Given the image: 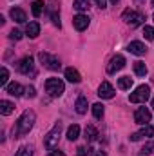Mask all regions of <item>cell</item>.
<instances>
[{
  "label": "cell",
  "mask_w": 154,
  "mask_h": 156,
  "mask_svg": "<svg viewBox=\"0 0 154 156\" xmlns=\"http://www.w3.org/2000/svg\"><path fill=\"white\" fill-rule=\"evenodd\" d=\"M26 93H27V96H29V98H35V94H37V93H35V87H27V89H26Z\"/></svg>",
  "instance_id": "836d02e7"
},
{
  "label": "cell",
  "mask_w": 154,
  "mask_h": 156,
  "mask_svg": "<svg viewBox=\"0 0 154 156\" xmlns=\"http://www.w3.org/2000/svg\"><path fill=\"white\" fill-rule=\"evenodd\" d=\"M15 156H33V147L31 145H22Z\"/></svg>",
  "instance_id": "d4e9b609"
},
{
  "label": "cell",
  "mask_w": 154,
  "mask_h": 156,
  "mask_svg": "<svg viewBox=\"0 0 154 156\" xmlns=\"http://www.w3.org/2000/svg\"><path fill=\"white\" fill-rule=\"evenodd\" d=\"M134 73H136L138 76H145V75H147V66H145V62H142V60L134 62Z\"/></svg>",
  "instance_id": "cb8c5ba5"
},
{
  "label": "cell",
  "mask_w": 154,
  "mask_h": 156,
  "mask_svg": "<svg viewBox=\"0 0 154 156\" xmlns=\"http://www.w3.org/2000/svg\"><path fill=\"white\" fill-rule=\"evenodd\" d=\"M123 67H125V58H123L121 55H116V56L111 58V62H109V66H107V73H109V75H114V73H118V71L123 69Z\"/></svg>",
  "instance_id": "ba28073f"
},
{
  "label": "cell",
  "mask_w": 154,
  "mask_h": 156,
  "mask_svg": "<svg viewBox=\"0 0 154 156\" xmlns=\"http://www.w3.org/2000/svg\"><path fill=\"white\" fill-rule=\"evenodd\" d=\"M13 111H15V104H13V102H9V100H2V102H0V113H2L4 116L11 115Z\"/></svg>",
  "instance_id": "d6986e66"
},
{
  "label": "cell",
  "mask_w": 154,
  "mask_h": 156,
  "mask_svg": "<svg viewBox=\"0 0 154 156\" xmlns=\"http://www.w3.org/2000/svg\"><path fill=\"white\" fill-rule=\"evenodd\" d=\"M18 71L22 75H35V60L31 56H24L20 62H18Z\"/></svg>",
  "instance_id": "52a82bcc"
},
{
  "label": "cell",
  "mask_w": 154,
  "mask_h": 156,
  "mask_svg": "<svg viewBox=\"0 0 154 156\" xmlns=\"http://www.w3.org/2000/svg\"><path fill=\"white\" fill-rule=\"evenodd\" d=\"M5 93L7 94H11V96H22L24 94V87L20 85V83H16V82H13V83H7L5 85Z\"/></svg>",
  "instance_id": "4fadbf2b"
},
{
  "label": "cell",
  "mask_w": 154,
  "mask_h": 156,
  "mask_svg": "<svg viewBox=\"0 0 154 156\" xmlns=\"http://www.w3.org/2000/svg\"><path fill=\"white\" fill-rule=\"evenodd\" d=\"M134 122L140 123V125H147L151 122V111L147 107H138L136 113H134Z\"/></svg>",
  "instance_id": "9c48e42d"
},
{
  "label": "cell",
  "mask_w": 154,
  "mask_h": 156,
  "mask_svg": "<svg viewBox=\"0 0 154 156\" xmlns=\"http://www.w3.org/2000/svg\"><path fill=\"white\" fill-rule=\"evenodd\" d=\"M96 138H98L96 127H94V125H87V127H85V140H87V142H94Z\"/></svg>",
  "instance_id": "44dd1931"
},
{
  "label": "cell",
  "mask_w": 154,
  "mask_h": 156,
  "mask_svg": "<svg viewBox=\"0 0 154 156\" xmlns=\"http://www.w3.org/2000/svg\"><path fill=\"white\" fill-rule=\"evenodd\" d=\"M118 87H120V89H123V91L131 89V87H132V78H131V76H121V78H118Z\"/></svg>",
  "instance_id": "603a6c76"
},
{
  "label": "cell",
  "mask_w": 154,
  "mask_h": 156,
  "mask_svg": "<svg viewBox=\"0 0 154 156\" xmlns=\"http://www.w3.org/2000/svg\"><path fill=\"white\" fill-rule=\"evenodd\" d=\"M73 5L78 11H85V9H89V0H75Z\"/></svg>",
  "instance_id": "4316f807"
},
{
  "label": "cell",
  "mask_w": 154,
  "mask_h": 156,
  "mask_svg": "<svg viewBox=\"0 0 154 156\" xmlns=\"http://www.w3.org/2000/svg\"><path fill=\"white\" fill-rule=\"evenodd\" d=\"M136 2H140V4H142V2H145V0H136Z\"/></svg>",
  "instance_id": "f35d334b"
},
{
  "label": "cell",
  "mask_w": 154,
  "mask_h": 156,
  "mask_svg": "<svg viewBox=\"0 0 154 156\" xmlns=\"http://www.w3.org/2000/svg\"><path fill=\"white\" fill-rule=\"evenodd\" d=\"M138 134H140V138H142V136H147V138H149V136H154V127L152 125H145Z\"/></svg>",
  "instance_id": "83f0119b"
},
{
  "label": "cell",
  "mask_w": 154,
  "mask_h": 156,
  "mask_svg": "<svg viewBox=\"0 0 154 156\" xmlns=\"http://www.w3.org/2000/svg\"><path fill=\"white\" fill-rule=\"evenodd\" d=\"M9 38H13V40H20V38H22V33H20L18 29H13V31L9 33Z\"/></svg>",
  "instance_id": "d6a6232c"
},
{
  "label": "cell",
  "mask_w": 154,
  "mask_h": 156,
  "mask_svg": "<svg viewBox=\"0 0 154 156\" xmlns=\"http://www.w3.org/2000/svg\"><path fill=\"white\" fill-rule=\"evenodd\" d=\"M38 60L44 64V67H47V69H51V71H58L60 69V60L56 58V56H53V55H49V53H38Z\"/></svg>",
  "instance_id": "8992f818"
},
{
  "label": "cell",
  "mask_w": 154,
  "mask_h": 156,
  "mask_svg": "<svg viewBox=\"0 0 154 156\" xmlns=\"http://www.w3.org/2000/svg\"><path fill=\"white\" fill-rule=\"evenodd\" d=\"M123 20H125V24H129L131 27H138V26L143 24L145 15H143V13H138V11H132V9H125V11H123Z\"/></svg>",
  "instance_id": "5b68a950"
},
{
  "label": "cell",
  "mask_w": 154,
  "mask_h": 156,
  "mask_svg": "<svg viewBox=\"0 0 154 156\" xmlns=\"http://www.w3.org/2000/svg\"><path fill=\"white\" fill-rule=\"evenodd\" d=\"M151 153H154V144H147V145L142 149V154H151Z\"/></svg>",
  "instance_id": "1f68e13d"
},
{
  "label": "cell",
  "mask_w": 154,
  "mask_h": 156,
  "mask_svg": "<svg viewBox=\"0 0 154 156\" xmlns=\"http://www.w3.org/2000/svg\"><path fill=\"white\" fill-rule=\"evenodd\" d=\"M127 51L129 53H132V55H138V56H142V55H145L147 53V47H145V44H142V42H131L129 45H127Z\"/></svg>",
  "instance_id": "7c38bea8"
},
{
  "label": "cell",
  "mask_w": 154,
  "mask_h": 156,
  "mask_svg": "<svg viewBox=\"0 0 154 156\" xmlns=\"http://www.w3.org/2000/svg\"><path fill=\"white\" fill-rule=\"evenodd\" d=\"M151 105H152V109H154V98H152V104H151Z\"/></svg>",
  "instance_id": "ab89813d"
},
{
  "label": "cell",
  "mask_w": 154,
  "mask_h": 156,
  "mask_svg": "<svg viewBox=\"0 0 154 156\" xmlns=\"http://www.w3.org/2000/svg\"><path fill=\"white\" fill-rule=\"evenodd\" d=\"M94 2H96L102 9H103V7H107V0H94Z\"/></svg>",
  "instance_id": "e575fe53"
},
{
  "label": "cell",
  "mask_w": 154,
  "mask_h": 156,
  "mask_svg": "<svg viewBox=\"0 0 154 156\" xmlns=\"http://www.w3.org/2000/svg\"><path fill=\"white\" fill-rule=\"evenodd\" d=\"M96 156H105V153H102V151H98V153H96Z\"/></svg>",
  "instance_id": "8d00e7d4"
},
{
  "label": "cell",
  "mask_w": 154,
  "mask_h": 156,
  "mask_svg": "<svg viewBox=\"0 0 154 156\" xmlns=\"http://www.w3.org/2000/svg\"><path fill=\"white\" fill-rule=\"evenodd\" d=\"M76 153H78V156H94L91 147H78Z\"/></svg>",
  "instance_id": "4dcf8cb0"
},
{
  "label": "cell",
  "mask_w": 154,
  "mask_h": 156,
  "mask_svg": "<svg viewBox=\"0 0 154 156\" xmlns=\"http://www.w3.org/2000/svg\"><path fill=\"white\" fill-rule=\"evenodd\" d=\"M7 80H9V71H7V67H2V71H0V85H7Z\"/></svg>",
  "instance_id": "f1b7e54d"
},
{
  "label": "cell",
  "mask_w": 154,
  "mask_h": 156,
  "mask_svg": "<svg viewBox=\"0 0 154 156\" xmlns=\"http://www.w3.org/2000/svg\"><path fill=\"white\" fill-rule=\"evenodd\" d=\"M45 91L51 94V96H62L64 94V91H65V85H64V82L60 80V78H47V82H45Z\"/></svg>",
  "instance_id": "277c9868"
},
{
  "label": "cell",
  "mask_w": 154,
  "mask_h": 156,
  "mask_svg": "<svg viewBox=\"0 0 154 156\" xmlns=\"http://www.w3.org/2000/svg\"><path fill=\"white\" fill-rule=\"evenodd\" d=\"M47 156H65V154H64L62 151H51V153H49Z\"/></svg>",
  "instance_id": "d590c367"
},
{
  "label": "cell",
  "mask_w": 154,
  "mask_h": 156,
  "mask_svg": "<svg viewBox=\"0 0 154 156\" xmlns=\"http://www.w3.org/2000/svg\"><path fill=\"white\" fill-rule=\"evenodd\" d=\"M149 98H151V87L143 83V85L136 87V89H134V93H131L129 102H132V104H145Z\"/></svg>",
  "instance_id": "7a4b0ae2"
},
{
  "label": "cell",
  "mask_w": 154,
  "mask_h": 156,
  "mask_svg": "<svg viewBox=\"0 0 154 156\" xmlns=\"http://www.w3.org/2000/svg\"><path fill=\"white\" fill-rule=\"evenodd\" d=\"M44 9H45V4H44V0H35V2H33V5H31L33 16H37V18H38L40 15L44 13Z\"/></svg>",
  "instance_id": "ffe728a7"
},
{
  "label": "cell",
  "mask_w": 154,
  "mask_h": 156,
  "mask_svg": "<svg viewBox=\"0 0 154 156\" xmlns=\"http://www.w3.org/2000/svg\"><path fill=\"white\" fill-rule=\"evenodd\" d=\"M152 5H154V0H152Z\"/></svg>",
  "instance_id": "60d3db41"
},
{
  "label": "cell",
  "mask_w": 154,
  "mask_h": 156,
  "mask_svg": "<svg viewBox=\"0 0 154 156\" xmlns=\"http://www.w3.org/2000/svg\"><path fill=\"white\" fill-rule=\"evenodd\" d=\"M75 107H76V113H78V115H85V113H87V107H89L87 98H85V96H78Z\"/></svg>",
  "instance_id": "ac0fdd59"
},
{
  "label": "cell",
  "mask_w": 154,
  "mask_h": 156,
  "mask_svg": "<svg viewBox=\"0 0 154 156\" xmlns=\"http://www.w3.org/2000/svg\"><path fill=\"white\" fill-rule=\"evenodd\" d=\"M26 35H27L29 38H37L40 35V24L38 22H29L27 27H26Z\"/></svg>",
  "instance_id": "9a60e30c"
},
{
  "label": "cell",
  "mask_w": 154,
  "mask_h": 156,
  "mask_svg": "<svg viewBox=\"0 0 154 156\" xmlns=\"http://www.w3.org/2000/svg\"><path fill=\"white\" fill-rule=\"evenodd\" d=\"M98 96L103 98V100H109L114 96V87L109 83V82H102V85L98 87Z\"/></svg>",
  "instance_id": "30bf717a"
},
{
  "label": "cell",
  "mask_w": 154,
  "mask_h": 156,
  "mask_svg": "<svg viewBox=\"0 0 154 156\" xmlns=\"http://www.w3.org/2000/svg\"><path fill=\"white\" fill-rule=\"evenodd\" d=\"M35 120H37L35 111H31V109L24 111V113H22V116L18 118V122H16V129H13V136H15V138H20V136L27 134V133L33 129Z\"/></svg>",
  "instance_id": "6da1fadb"
},
{
  "label": "cell",
  "mask_w": 154,
  "mask_h": 156,
  "mask_svg": "<svg viewBox=\"0 0 154 156\" xmlns=\"http://www.w3.org/2000/svg\"><path fill=\"white\" fill-rule=\"evenodd\" d=\"M9 15H11V18H13L15 22H18V24H24V22L27 20V15H26V11H24V9H20V7H13Z\"/></svg>",
  "instance_id": "5bb4252c"
},
{
  "label": "cell",
  "mask_w": 154,
  "mask_h": 156,
  "mask_svg": "<svg viewBox=\"0 0 154 156\" xmlns=\"http://www.w3.org/2000/svg\"><path fill=\"white\" fill-rule=\"evenodd\" d=\"M65 78H67V82H71V83H80V82H82L80 73H78L76 69H73V67H67V69H65Z\"/></svg>",
  "instance_id": "2e32d148"
},
{
  "label": "cell",
  "mask_w": 154,
  "mask_h": 156,
  "mask_svg": "<svg viewBox=\"0 0 154 156\" xmlns=\"http://www.w3.org/2000/svg\"><path fill=\"white\" fill-rule=\"evenodd\" d=\"M73 26L76 27V31H85L87 27H89V16L87 15H76L75 18H73Z\"/></svg>",
  "instance_id": "8fae6325"
},
{
  "label": "cell",
  "mask_w": 154,
  "mask_h": 156,
  "mask_svg": "<svg viewBox=\"0 0 154 156\" xmlns=\"http://www.w3.org/2000/svg\"><path fill=\"white\" fill-rule=\"evenodd\" d=\"M143 37L147 40H154V27L151 26H143Z\"/></svg>",
  "instance_id": "f546056e"
},
{
  "label": "cell",
  "mask_w": 154,
  "mask_h": 156,
  "mask_svg": "<svg viewBox=\"0 0 154 156\" xmlns=\"http://www.w3.org/2000/svg\"><path fill=\"white\" fill-rule=\"evenodd\" d=\"M49 13H51V20H53V24H54L56 27H60V26H62V24H60V7H58L56 4H51Z\"/></svg>",
  "instance_id": "e0dca14e"
},
{
  "label": "cell",
  "mask_w": 154,
  "mask_h": 156,
  "mask_svg": "<svg viewBox=\"0 0 154 156\" xmlns=\"http://www.w3.org/2000/svg\"><path fill=\"white\" fill-rule=\"evenodd\" d=\"M103 113H105V109H103L102 104H94V105H93V115H94V118L100 120V118L103 116Z\"/></svg>",
  "instance_id": "484cf974"
},
{
  "label": "cell",
  "mask_w": 154,
  "mask_h": 156,
  "mask_svg": "<svg viewBox=\"0 0 154 156\" xmlns=\"http://www.w3.org/2000/svg\"><path fill=\"white\" fill-rule=\"evenodd\" d=\"M60 133H62V123L58 122L47 134H45V138H44V145L47 147V149H54L56 145H58V140H60Z\"/></svg>",
  "instance_id": "3957f363"
},
{
  "label": "cell",
  "mask_w": 154,
  "mask_h": 156,
  "mask_svg": "<svg viewBox=\"0 0 154 156\" xmlns=\"http://www.w3.org/2000/svg\"><path fill=\"white\" fill-rule=\"evenodd\" d=\"M78 136H80V125L75 123V125H71V127L67 129V140H69V142H75Z\"/></svg>",
  "instance_id": "7402d4cb"
},
{
  "label": "cell",
  "mask_w": 154,
  "mask_h": 156,
  "mask_svg": "<svg viewBox=\"0 0 154 156\" xmlns=\"http://www.w3.org/2000/svg\"><path fill=\"white\" fill-rule=\"evenodd\" d=\"M116 2H118V0H111V4H116Z\"/></svg>",
  "instance_id": "74e56055"
}]
</instances>
